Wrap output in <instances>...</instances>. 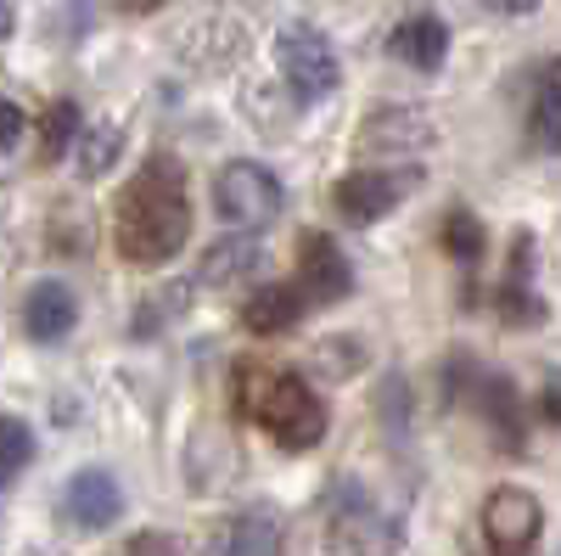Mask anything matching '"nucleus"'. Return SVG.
I'll return each mask as SVG.
<instances>
[{
    "mask_svg": "<svg viewBox=\"0 0 561 556\" xmlns=\"http://www.w3.org/2000/svg\"><path fill=\"white\" fill-rule=\"evenodd\" d=\"M135 7H158V0H135Z\"/></svg>",
    "mask_w": 561,
    "mask_h": 556,
    "instance_id": "a878e982",
    "label": "nucleus"
},
{
    "mask_svg": "<svg viewBox=\"0 0 561 556\" xmlns=\"http://www.w3.org/2000/svg\"><path fill=\"white\" fill-rule=\"evenodd\" d=\"M444 242H449V253H455L460 264H478V259H483V225H478V214L455 208L449 225H444Z\"/></svg>",
    "mask_w": 561,
    "mask_h": 556,
    "instance_id": "aec40b11",
    "label": "nucleus"
},
{
    "mask_svg": "<svg viewBox=\"0 0 561 556\" xmlns=\"http://www.w3.org/2000/svg\"><path fill=\"white\" fill-rule=\"evenodd\" d=\"M118 512H124V495H118L113 473H102V467L73 473V484H68V495H62V518H68L73 529H84V534L113 529Z\"/></svg>",
    "mask_w": 561,
    "mask_h": 556,
    "instance_id": "1a4fd4ad",
    "label": "nucleus"
},
{
    "mask_svg": "<svg viewBox=\"0 0 561 556\" xmlns=\"http://www.w3.org/2000/svg\"><path fill=\"white\" fill-rule=\"evenodd\" d=\"M539 410H545V422H556V428H561V371H550V377H545Z\"/></svg>",
    "mask_w": 561,
    "mask_h": 556,
    "instance_id": "5701e85b",
    "label": "nucleus"
},
{
    "mask_svg": "<svg viewBox=\"0 0 561 556\" xmlns=\"http://www.w3.org/2000/svg\"><path fill=\"white\" fill-rule=\"evenodd\" d=\"M214 208L237 230H264L280 214V180L264 163H225L214 174Z\"/></svg>",
    "mask_w": 561,
    "mask_h": 556,
    "instance_id": "39448f33",
    "label": "nucleus"
},
{
    "mask_svg": "<svg viewBox=\"0 0 561 556\" xmlns=\"http://www.w3.org/2000/svg\"><path fill=\"white\" fill-rule=\"evenodd\" d=\"M214 556H280V529L270 512H248L237 518L225 534H219V551Z\"/></svg>",
    "mask_w": 561,
    "mask_h": 556,
    "instance_id": "f3484780",
    "label": "nucleus"
},
{
    "mask_svg": "<svg viewBox=\"0 0 561 556\" xmlns=\"http://www.w3.org/2000/svg\"><path fill=\"white\" fill-rule=\"evenodd\" d=\"M528 253H534V242L517 237V264H511L505 287H500V320H505V327H539V320H545V298L528 287V275H534Z\"/></svg>",
    "mask_w": 561,
    "mask_h": 556,
    "instance_id": "ddd939ff",
    "label": "nucleus"
},
{
    "mask_svg": "<svg viewBox=\"0 0 561 556\" xmlns=\"http://www.w3.org/2000/svg\"><path fill=\"white\" fill-rule=\"evenodd\" d=\"M237 410L287 450H309L325 439V405L298 371H275V365L248 360L237 371Z\"/></svg>",
    "mask_w": 561,
    "mask_h": 556,
    "instance_id": "f03ea898",
    "label": "nucleus"
},
{
    "mask_svg": "<svg viewBox=\"0 0 561 556\" xmlns=\"http://www.w3.org/2000/svg\"><path fill=\"white\" fill-rule=\"evenodd\" d=\"M433 129H427V113L415 107H382L370 113L365 129H359V152H399V158H415V147H427Z\"/></svg>",
    "mask_w": 561,
    "mask_h": 556,
    "instance_id": "9d476101",
    "label": "nucleus"
},
{
    "mask_svg": "<svg viewBox=\"0 0 561 556\" xmlns=\"http://www.w3.org/2000/svg\"><path fill=\"white\" fill-rule=\"evenodd\" d=\"M28 455H34V433L28 422H18V416H0V478H12L28 467Z\"/></svg>",
    "mask_w": 561,
    "mask_h": 556,
    "instance_id": "6ab92c4d",
    "label": "nucleus"
},
{
    "mask_svg": "<svg viewBox=\"0 0 561 556\" xmlns=\"http://www.w3.org/2000/svg\"><path fill=\"white\" fill-rule=\"evenodd\" d=\"M275 63H280V73H287V84L298 90L304 102H320V97H332V90L343 84V63L332 52V39H325L320 29H309V23L280 29Z\"/></svg>",
    "mask_w": 561,
    "mask_h": 556,
    "instance_id": "20e7f679",
    "label": "nucleus"
},
{
    "mask_svg": "<svg viewBox=\"0 0 561 556\" xmlns=\"http://www.w3.org/2000/svg\"><path fill=\"white\" fill-rule=\"evenodd\" d=\"M528 129L539 152H561V57L539 73L534 102H528Z\"/></svg>",
    "mask_w": 561,
    "mask_h": 556,
    "instance_id": "2eb2a0df",
    "label": "nucleus"
},
{
    "mask_svg": "<svg viewBox=\"0 0 561 556\" xmlns=\"http://www.w3.org/2000/svg\"><path fill=\"white\" fill-rule=\"evenodd\" d=\"M539 529H545V512L528 489H494L483 500V540L494 556H528L539 545Z\"/></svg>",
    "mask_w": 561,
    "mask_h": 556,
    "instance_id": "0eeeda50",
    "label": "nucleus"
},
{
    "mask_svg": "<svg viewBox=\"0 0 561 556\" xmlns=\"http://www.w3.org/2000/svg\"><path fill=\"white\" fill-rule=\"evenodd\" d=\"M483 7H489V12H511V18H517V12H534L539 0H483Z\"/></svg>",
    "mask_w": 561,
    "mask_h": 556,
    "instance_id": "b1692460",
    "label": "nucleus"
},
{
    "mask_svg": "<svg viewBox=\"0 0 561 556\" xmlns=\"http://www.w3.org/2000/svg\"><path fill=\"white\" fill-rule=\"evenodd\" d=\"M73 320H79V304L62 282H39L28 298H23V332L34 343H57L73 332Z\"/></svg>",
    "mask_w": 561,
    "mask_h": 556,
    "instance_id": "f8f14e48",
    "label": "nucleus"
},
{
    "mask_svg": "<svg viewBox=\"0 0 561 556\" xmlns=\"http://www.w3.org/2000/svg\"><path fill=\"white\" fill-rule=\"evenodd\" d=\"M444 52H449V29H444L438 18H404V23L393 29V57H399L404 68L433 73V68L444 63Z\"/></svg>",
    "mask_w": 561,
    "mask_h": 556,
    "instance_id": "4468645a",
    "label": "nucleus"
},
{
    "mask_svg": "<svg viewBox=\"0 0 561 556\" xmlns=\"http://www.w3.org/2000/svg\"><path fill=\"white\" fill-rule=\"evenodd\" d=\"M118 124H90V135H84V147H79V174H102L113 158H118Z\"/></svg>",
    "mask_w": 561,
    "mask_h": 556,
    "instance_id": "412c9836",
    "label": "nucleus"
},
{
    "mask_svg": "<svg viewBox=\"0 0 561 556\" xmlns=\"http://www.w3.org/2000/svg\"><path fill=\"white\" fill-rule=\"evenodd\" d=\"M23 107L18 102H7V97H0V163H7L12 152H18V141H23Z\"/></svg>",
    "mask_w": 561,
    "mask_h": 556,
    "instance_id": "4be33fe9",
    "label": "nucleus"
},
{
    "mask_svg": "<svg viewBox=\"0 0 561 556\" xmlns=\"http://www.w3.org/2000/svg\"><path fill=\"white\" fill-rule=\"evenodd\" d=\"M348 287H354V270L337 253V242L320 237V230H309V237L298 242V293L309 304H337Z\"/></svg>",
    "mask_w": 561,
    "mask_h": 556,
    "instance_id": "6e6552de",
    "label": "nucleus"
},
{
    "mask_svg": "<svg viewBox=\"0 0 561 556\" xmlns=\"http://www.w3.org/2000/svg\"><path fill=\"white\" fill-rule=\"evenodd\" d=\"M264 264V248L253 242V237H230V242H214L208 248V259H203V282L208 287H230V282H242V275H253Z\"/></svg>",
    "mask_w": 561,
    "mask_h": 556,
    "instance_id": "dca6fc26",
    "label": "nucleus"
},
{
    "mask_svg": "<svg viewBox=\"0 0 561 556\" xmlns=\"http://www.w3.org/2000/svg\"><path fill=\"white\" fill-rule=\"evenodd\" d=\"M309 309H314V304L298 293V282H275V287H259V293L242 304V327L259 332V338H275V332L298 327Z\"/></svg>",
    "mask_w": 561,
    "mask_h": 556,
    "instance_id": "9b49d317",
    "label": "nucleus"
},
{
    "mask_svg": "<svg viewBox=\"0 0 561 556\" xmlns=\"http://www.w3.org/2000/svg\"><path fill=\"white\" fill-rule=\"evenodd\" d=\"M320 540H325V556H393L404 529L393 512L377 506V495H365L354 478H343L320 500Z\"/></svg>",
    "mask_w": 561,
    "mask_h": 556,
    "instance_id": "7ed1b4c3",
    "label": "nucleus"
},
{
    "mask_svg": "<svg viewBox=\"0 0 561 556\" xmlns=\"http://www.w3.org/2000/svg\"><path fill=\"white\" fill-rule=\"evenodd\" d=\"M18 29V18H12V7H7V0H0V39H7Z\"/></svg>",
    "mask_w": 561,
    "mask_h": 556,
    "instance_id": "393cba45",
    "label": "nucleus"
},
{
    "mask_svg": "<svg viewBox=\"0 0 561 556\" xmlns=\"http://www.w3.org/2000/svg\"><path fill=\"white\" fill-rule=\"evenodd\" d=\"M415 180H421V169H410V163H399V169H354V174L337 180L332 203L348 225H370V219H388L415 192Z\"/></svg>",
    "mask_w": 561,
    "mask_h": 556,
    "instance_id": "423d86ee",
    "label": "nucleus"
},
{
    "mask_svg": "<svg viewBox=\"0 0 561 556\" xmlns=\"http://www.w3.org/2000/svg\"><path fill=\"white\" fill-rule=\"evenodd\" d=\"M192 237V192H185V169L174 158H147L135 180L118 192L113 208V242L129 264H163Z\"/></svg>",
    "mask_w": 561,
    "mask_h": 556,
    "instance_id": "f257e3e1",
    "label": "nucleus"
},
{
    "mask_svg": "<svg viewBox=\"0 0 561 556\" xmlns=\"http://www.w3.org/2000/svg\"><path fill=\"white\" fill-rule=\"evenodd\" d=\"M73 129H79V107L73 102H51L39 118V152L45 158H62L68 141H73Z\"/></svg>",
    "mask_w": 561,
    "mask_h": 556,
    "instance_id": "a211bd4d",
    "label": "nucleus"
}]
</instances>
